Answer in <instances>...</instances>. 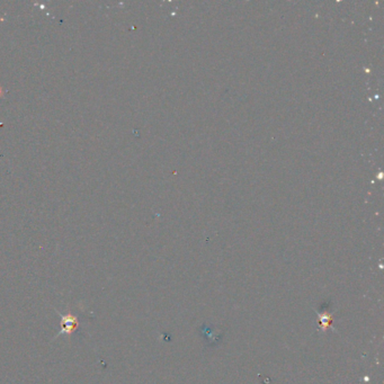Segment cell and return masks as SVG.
<instances>
[{
  "instance_id": "1",
  "label": "cell",
  "mask_w": 384,
  "mask_h": 384,
  "mask_svg": "<svg viewBox=\"0 0 384 384\" xmlns=\"http://www.w3.org/2000/svg\"><path fill=\"white\" fill-rule=\"evenodd\" d=\"M61 332L59 335L72 334L78 327V318L73 315H61Z\"/></svg>"
}]
</instances>
